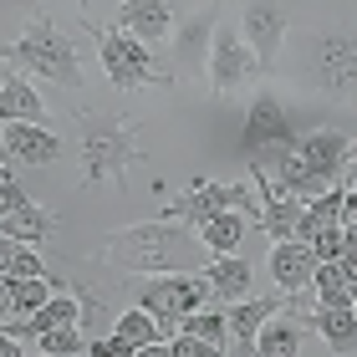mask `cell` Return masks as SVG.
<instances>
[{"mask_svg":"<svg viewBox=\"0 0 357 357\" xmlns=\"http://www.w3.org/2000/svg\"><path fill=\"white\" fill-rule=\"evenodd\" d=\"M118 31H128L143 46H158L174 36V10L169 0H123L118 6Z\"/></svg>","mask_w":357,"mask_h":357,"instance_id":"13","label":"cell"},{"mask_svg":"<svg viewBox=\"0 0 357 357\" xmlns=\"http://www.w3.org/2000/svg\"><path fill=\"white\" fill-rule=\"evenodd\" d=\"M61 143L52 128H41V123H6V133H0V164H31V169H52L56 158H61Z\"/></svg>","mask_w":357,"mask_h":357,"instance_id":"11","label":"cell"},{"mask_svg":"<svg viewBox=\"0 0 357 357\" xmlns=\"http://www.w3.org/2000/svg\"><path fill=\"white\" fill-rule=\"evenodd\" d=\"M41 352H52V357H61V352H87V337H82V327L77 321H67V327H52V332H41V337H31Z\"/></svg>","mask_w":357,"mask_h":357,"instance_id":"27","label":"cell"},{"mask_svg":"<svg viewBox=\"0 0 357 357\" xmlns=\"http://www.w3.org/2000/svg\"><path fill=\"white\" fill-rule=\"evenodd\" d=\"M240 41L255 61L261 77L281 72V52H286V36H291V15H286V0H245L240 10Z\"/></svg>","mask_w":357,"mask_h":357,"instance_id":"7","label":"cell"},{"mask_svg":"<svg viewBox=\"0 0 357 357\" xmlns=\"http://www.w3.org/2000/svg\"><path fill=\"white\" fill-rule=\"evenodd\" d=\"M250 72H255V61L245 52V41H240V31L235 26H220L209 31V52H204V82L215 97H230L250 82Z\"/></svg>","mask_w":357,"mask_h":357,"instance_id":"9","label":"cell"},{"mask_svg":"<svg viewBox=\"0 0 357 357\" xmlns=\"http://www.w3.org/2000/svg\"><path fill=\"white\" fill-rule=\"evenodd\" d=\"M178 327H184V332H194L199 342H209L215 352H225V347H230V327H225V312H204V306H199V312H189L184 321H178Z\"/></svg>","mask_w":357,"mask_h":357,"instance_id":"26","label":"cell"},{"mask_svg":"<svg viewBox=\"0 0 357 357\" xmlns=\"http://www.w3.org/2000/svg\"><path fill=\"white\" fill-rule=\"evenodd\" d=\"M0 123H41L46 128V102L26 77H0Z\"/></svg>","mask_w":357,"mask_h":357,"instance_id":"18","label":"cell"},{"mask_svg":"<svg viewBox=\"0 0 357 357\" xmlns=\"http://www.w3.org/2000/svg\"><path fill=\"white\" fill-rule=\"evenodd\" d=\"M296 77L332 102H352L357 92V41L347 26H317L296 36Z\"/></svg>","mask_w":357,"mask_h":357,"instance_id":"3","label":"cell"},{"mask_svg":"<svg viewBox=\"0 0 357 357\" xmlns=\"http://www.w3.org/2000/svg\"><path fill=\"white\" fill-rule=\"evenodd\" d=\"M102 261L128 275H153V271H204L209 250L199 245L189 220H143L128 230H112L102 245Z\"/></svg>","mask_w":357,"mask_h":357,"instance_id":"1","label":"cell"},{"mask_svg":"<svg viewBox=\"0 0 357 357\" xmlns=\"http://www.w3.org/2000/svg\"><path fill=\"white\" fill-rule=\"evenodd\" d=\"M112 332H118L123 342H133L138 352H149V347H158V342H164V327H158V321H153V312H143L138 301L128 306V312H123L118 321H112Z\"/></svg>","mask_w":357,"mask_h":357,"instance_id":"24","label":"cell"},{"mask_svg":"<svg viewBox=\"0 0 357 357\" xmlns=\"http://www.w3.org/2000/svg\"><path fill=\"white\" fill-rule=\"evenodd\" d=\"M215 209H240L245 220L261 225V204H255L250 184H220V178H199V184H189L184 194H174V199L164 204V220L199 225L204 215H215Z\"/></svg>","mask_w":357,"mask_h":357,"instance_id":"8","label":"cell"},{"mask_svg":"<svg viewBox=\"0 0 357 357\" xmlns=\"http://www.w3.org/2000/svg\"><path fill=\"white\" fill-rule=\"evenodd\" d=\"M312 291H317L312 306H357V275H347L337 261H317Z\"/></svg>","mask_w":357,"mask_h":357,"instance_id":"23","label":"cell"},{"mask_svg":"<svg viewBox=\"0 0 357 357\" xmlns=\"http://www.w3.org/2000/svg\"><path fill=\"white\" fill-rule=\"evenodd\" d=\"M312 271H317L312 245H301V240H271V281H275V291H306L312 286Z\"/></svg>","mask_w":357,"mask_h":357,"instance_id":"14","label":"cell"},{"mask_svg":"<svg viewBox=\"0 0 357 357\" xmlns=\"http://www.w3.org/2000/svg\"><path fill=\"white\" fill-rule=\"evenodd\" d=\"M245 215L240 209H215V215H204L199 225H194V235H199V245L209 250V255H230L240 240H245Z\"/></svg>","mask_w":357,"mask_h":357,"instance_id":"19","label":"cell"},{"mask_svg":"<svg viewBox=\"0 0 357 357\" xmlns=\"http://www.w3.org/2000/svg\"><path fill=\"white\" fill-rule=\"evenodd\" d=\"M296 220H301V199H291V194H275V199H266V209H261V230L271 240H291Z\"/></svg>","mask_w":357,"mask_h":357,"instance_id":"25","label":"cell"},{"mask_svg":"<svg viewBox=\"0 0 357 357\" xmlns=\"http://www.w3.org/2000/svg\"><path fill=\"white\" fill-rule=\"evenodd\" d=\"M209 31H215V10H204V15H194V21L178 26V36H174V72H204Z\"/></svg>","mask_w":357,"mask_h":357,"instance_id":"17","label":"cell"},{"mask_svg":"<svg viewBox=\"0 0 357 357\" xmlns=\"http://www.w3.org/2000/svg\"><path fill=\"white\" fill-rule=\"evenodd\" d=\"M128 296H133L143 312H153V321L169 337L189 312H199L209 301V281L199 271H153V275H133V281H128Z\"/></svg>","mask_w":357,"mask_h":357,"instance_id":"5","label":"cell"},{"mask_svg":"<svg viewBox=\"0 0 357 357\" xmlns=\"http://www.w3.org/2000/svg\"><path fill=\"white\" fill-rule=\"evenodd\" d=\"M46 296H52V281H46V275H15V317L36 312Z\"/></svg>","mask_w":357,"mask_h":357,"instance_id":"28","label":"cell"},{"mask_svg":"<svg viewBox=\"0 0 357 357\" xmlns=\"http://www.w3.org/2000/svg\"><path fill=\"white\" fill-rule=\"evenodd\" d=\"M240 143H245V153H261V149H291L296 143V133H291V118L281 107V97H250V112H245V133H240Z\"/></svg>","mask_w":357,"mask_h":357,"instance_id":"12","label":"cell"},{"mask_svg":"<svg viewBox=\"0 0 357 357\" xmlns=\"http://www.w3.org/2000/svg\"><path fill=\"white\" fill-rule=\"evenodd\" d=\"M21 204H31V194L21 189V178H15L10 164H0V215H10V209H21Z\"/></svg>","mask_w":357,"mask_h":357,"instance_id":"29","label":"cell"},{"mask_svg":"<svg viewBox=\"0 0 357 357\" xmlns=\"http://www.w3.org/2000/svg\"><path fill=\"white\" fill-rule=\"evenodd\" d=\"M281 296H286V291H275V296H261V301H250V296L225 301V327H230V337H235V347H240V352H250L255 332H261L266 321L281 312Z\"/></svg>","mask_w":357,"mask_h":357,"instance_id":"15","label":"cell"},{"mask_svg":"<svg viewBox=\"0 0 357 357\" xmlns=\"http://www.w3.org/2000/svg\"><path fill=\"white\" fill-rule=\"evenodd\" d=\"M52 230H56V215H46L36 199L21 204V209H10V215H0V235L21 240V245H46Z\"/></svg>","mask_w":357,"mask_h":357,"instance_id":"22","label":"cell"},{"mask_svg":"<svg viewBox=\"0 0 357 357\" xmlns=\"http://www.w3.org/2000/svg\"><path fill=\"white\" fill-rule=\"evenodd\" d=\"M10 61L21 67L26 77H41V82H56L61 92H77L87 82L82 77V56H77V41L67 36V31H56V21L46 10H36L26 21V31H21V41L10 46Z\"/></svg>","mask_w":357,"mask_h":357,"instance_id":"4","label":"cell"},{"mask_svg":"<svg viewBox=\"0 0 357 357\" xmlns=\"http://www.w3.org/2000/svg\"><path fill=\"white\" fill-rule=\"evenodd\" d=\"M306 327H317L327 337L332 352H352L357 347V306H312Z\"/></svg>","mask_w":357,"mask_h":357,"instance_id":"20","label":"cell"},{"mask_svg":"<svg viewBox=\"0 0 357 357\" xmlns=\"http://www.w3.org/2000/svg\"><path fill=\"white\" fill-rule=\"evenodd\" d=\"M306 347V321H281V312H275L261 332H255V342H250V352H261V357H296Z\"/></svg>","mask_w":357,"mask_h":357,"instance_id":"21","label":"cell"},{"mask_svg":"<svg viewBox=\"0 0 357 357\" xmlns=\"http://www.w3.org/2000/svg\"><path fill=\"white\" fill-rule=\"evenodd\" d=\"M77 158H82V184H128V169L143 158L138 149V123L133 118H107V112H82L77 118Z\"/></svg>","mask_w":357,"mask_h":357,"instance_id":"2","label":"cell"},{"mask_svg":"<svg viewBox=\"0 0 357 357\" xmlns=\"http://www.w3.org/2000/svg\"><path fill=\"white\" fill-rule=\"evenodd\" d=\"M15 317V275H6L0 271V327Z\"/></svg>","mask_w":357,"mask_h":357,"instance_id":"31","label":"cell"},{"mask_svg":"<svg viewBox=\"0 0 357 357\" xmlns=\"http://www.w3.org/2000/svg\"><path fill=\"white\" fill-rule=\"evenodd\" d=\"M10 275H46V261L36 255V245H15V261H10Z\"/></svg>","mask_w":357,"mask_h":357,"instance_id":"30","label":"cell"},{"mask_svg":"<svg viewBox=\"0 0 357 357\" xmlns=\"http://www.w3.org/2000/svg\"><path fill=\"white\" fill-rule=\"evenodd\" d=\"M204 281H209V296L215 301H240V296H250V266L240 261V255H209L204 261Z\"/></svg>","mask_w":357,"mask_h":357,"instance_id":"16","label":"cell"},{"mask_svg":"<svg viewBox=\"0 0 357 357\" xmlns=\"http://www.w3.org/2000/svg\"><path fill=\"white\" fill-rule=\"evenodd\" d=\"M82 31L97 41V56H102V67H107V82L118 87V92L169 87V82H174V72H164V67L153 61V46L133 41L128 31H118V26H92V21H82Z\"/></svg>","mask_w":357,"mask_h":357,"instance_id":"6","label":"cell"},{"mask_svg":"<svg viewBox=\"0 0 357 357\" xmlns=\"http://www.w3.org/2000/svg\"><path fill=\"white\" fill-rule=\"evenodd\" d=\"M296 158L306 164V174L317 178V184H347V164H352V138L337 133V128H317V133H306L291 143Z\"/></svg>","mask_w":357,"mask_h":357,"instance_id":"10","label":"cell"}]
</instances>
